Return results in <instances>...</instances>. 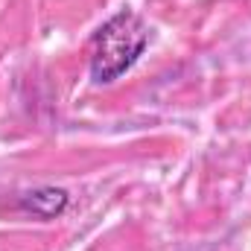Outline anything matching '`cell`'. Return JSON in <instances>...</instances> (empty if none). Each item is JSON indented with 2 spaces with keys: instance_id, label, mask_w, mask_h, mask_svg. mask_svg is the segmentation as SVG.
<instances>
[{
  "instance_id": "cell-1",
  "label": "cell",
  "mask_w": 251,
  "mask_h": 251,
  "mask_svg": "<svg viewBox=\"0 0 251 251\" xmlns=\"http://www.w3.org/2000/svg\"><path fill=\"white\" fill-rule=\"evenodd\" d=\"M146 44H149V29L140 21V15H134L131 9L117 12L94 35L91 79L97 85H108V82L120 79L126 70L140 59Z\"/></svg>"
},
{
  "instance_id": "cell-2",
  "label": "cell",
  "mask_w": 251,
  "mask_h": 251,
  "mask_svg": "<svg viewBox=\"0 0 251 251\" xmlns=\"http://www.w3.org/2000/svg\"><path fill=\"white\" fill-rule=\"evenodd\" d=\"M70 196L64 193L62 187H38V190H29L21 196V207L38 219H53L59 216L64 207H67Z\"/></svg>"
}]
</instances>
